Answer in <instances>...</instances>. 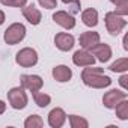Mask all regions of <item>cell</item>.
Masks as SVG:
<instances>
[{
  "label": "cell",
  "instance_id": "cell-20",
  "mask_svg": "<svg viewBox=\"0 0 128 128\" xmlns=\"http://www.w3.org/2000/svg\"><path fill=\"white\" fill-rule=\"evenodd\" d=\"M66 119L70 120L71 128H88V126H89V122H88L84 118H82V116H77V114H70Z\"/></svg>",
  "mask_w": 128,
  "mask_h": 128
},
{
  "label": "cell",
  "instance_id": "cell-13",
  "mask_svg": "<svg viewBox=\"0 0 128 128\" xmlns=\"http://www.w3.org/2000/svg\"><path fill=\"white\" fill-rule=\"evenodd\" d=\"M21 12H23V17L32 26H38L41 23V20H42V14H41V11L35 5H26V6H23Z\"/></svg>",
  "mask_w": 128,
  "mask_h": 128
},
{
  "label": "cell",
  "instance_id": "cell-5",
  "mask_svg": "<svg viewBox=\"0 0 128 128\" xmlns=\"http://www.w3.org/2000/svg\"><path fill=\"white\" fill-rule=\"evenodd\" d=\"M15 62L18 63L20 66L23 68H30V66H35L38 63V53L35 48L32 47H24L21 48L17 56H15Z\"/></svg>",
  "mask_w": 128,
  "mask_h": 128
},
{
  "label": "cell",
  "instance_id": "cell-23",
  "mask_svg": "<svg viewBox=\"0 0 128 128\" xmlns=\"http://www.w3.org/2000/svg\"><path fill=\"white\" fill-rule=\"evenodd\" d=\"M0 3L5 6H11V8H23L26 6L27 0H0Z\"/></svg>",
  "mask_w": 128,
  "mask_h": 128
},
{
  "label": "cell",
  "instance_id": "cell-14",
  "mask_svg": "<svg viewBox=\"0 0 128 128\" xmlns=\"http://www.w3.org/2000/svg\"><path fill=\"white\" fill-rule=\"evenodd\" d=\"M100 39H101V38H100V33H98V32L89 30V32H83V33L80 35L78 42H80V45H82L83 50H90L94 45H96L98 42H101Z\"/></svg>",
  "mask_w": 128,
  "mask_h": 128
},
{
  "label": "cell",
  "instance_id": "cell-19",
  "mask_svg": "<svg viewBox=\"0 0 128 128\" xmlns=\"http://www.w3.org/2000/svg\"><path fill=\"white\" fill-rule=\"evenodd\" d=\"M113 110L116 112V116H118L120 120H126V119H128V100H126V98L122 100Z\"/></svg>",
  "mask_w": 128,
  "mask_h": 128
},
{
  "label": "cell",
  "instance_id": "cell-11",
  "mask_svg": "<svg viewBox=\"0 0 128 128\" xmlns=\"http://www.w3.org/2000/svg\"><path fill=\"white\" fill-rule=\"evenodd\" d=\"M89 51L92 53V56L95 57V60H100L101 63L108 62L110 57H112V48H110L108 44H101V42H98V44L94 45Z\"/></svg>",
  "mask_w": 128,
  "mask_h": 128
},
{
  "label": "cell",
  "instance_id": "cell-7",
  "mask_svg": "<svg viewBox=\"0 0 128 128\" xmlns=\"http://www.w3.org/2000/svg\"><path fill=\"white\" fill-rule=\"evenodd\" d=\"M126 98V92H124V90H120V89H110L108 92H106L104 94V96H102V104H104V107H107V108H114L122 100H125Z\"/></svg>",
  "mask_w": 128,
  "mask_h": 128
},
{
  "label": "cell",
  "instance_id": "cell-16",
  "mask_svg": "<svg viewBox=\"0 0 128 128\" xmlns=\"http://www.w3.org/2000/svg\"><path fill=\"white\" fill-rule=\"evenodd\" d=\"M82 21L84 26L88 27H95L98 24V11L94 9V8H88L82 12Z\"/></svg>",
  "mask_w": 128,
  "mask_h": 128
},
{
  "label": "cell",
  "instance_id": "cell-1",
  "mask_svg": "<svg viewBox=\"0 0 128 128\" xmlns=\"http://www.w3.org/2000/svg\"><path fill=\"white\" fill-rule=\"evenodd\" d=\"M82 82L92 89H104L112 84V78L104 76V70L100 66H84L82 71Z\"/></svg>",
  "mask_w": 128,
  "mask_h": 128
},
{
  "label": "cell",
  "instance_id": "cell-3",
  "mask_svg": "<svg viewBox=\"0 0 128 128\" xmlns=\"http://www.w3.org/2000/svg\"><path fill=\"white\" fill-rule=\"evenodd\" d=\"M24 38H26V27L21 23H12L5 30V35H3V39L8 45L20 44Z\"/></svg>",
  "mask_w": 128,
  "mask_h": 128
},
{
  "label": "cell",
  "instance_id": "cell-4",
  "mask_svg": "<svg viewBox=\"0 0 128 128\" xmlns=\"http://www.w3.org/2000/svg\"><path fill=\"white\" fill-rule=\"evenodd\" d=\"M8 101H9V106H11L12 108H15V110H23V108H26V106H27V102H29L26 89H23L21 86L9 89V90H8Z\"/></svg>",
  "mask_w": 128,
  "mask_h": 128
},
{
  "label": "cell",
  "instance_id": "cell-27",
  "mask_svg": "<svg viewBox=\"0 0 128 128\" xmlns=\"http://www.w3.org/2000/svg\"><path fill=\"white\" fill-rule=\"evenodd\" d=\"M5 110H6V102L0 100V114H3V113H5Z\"/></svg>",
  "mask_w": 128,
  "mask_h": 128
},
{
  "label": "cell",
  "instance_id": "cell-17",
  "mask_svg": "<svg viewBox=\"0 0 128 128\" xmlns=\"http://www.w3.org/2000/svg\"><path fill=\"white\" fill-rule=\"evenodd\" d=\"M33 101H35V104L38 107L44 108V107H47L51 102V96L48 94H44L41 90H36V92H33Z\"/></svg>",
  "mask_w": 128,
  "mask_h": 128
},
{
  "label": "cell",
  "instance_id": "cell-24",
  "mask_svg": "<svg viewBox=\"0 0 128 128\" xmlns=\"http://www.w3.org/2000/svg\"><path fill=\"white\" fill-rule=\"evenodd\" d=\"M38 3L45 9H54L57 8V0H38Z\"/></svg>",
  "mask_w": 128,
  "mask_h": 128
},
{
  "label": "cell",
  "instance_id": "cell-21",
  "mask_svg": "<svg viewBox=\"0 0 128 128\" xmlns=\"http://www.w3.org/2000/svg\"><path fill=\"white\" fill-rule=\"evenodd\" d=\"M24 126L26 128H41V126H44V120L39 114H30L24 120Z\"/></svg>",
  "mask_w": 128,
  "mask_h": 128
},
{
  "label": "cell",
  "instance_id": "cell-10",
  "mask_svg": "<svg viewBox=\"0 0 128 128\" xmlns=\"http://www.w3.org/2000/svg\"><path fill=\"white\" fill-rule=\"evenodd\" d=\"M54 44L60 51H70L76 45V39H74V36L71 33L60 32V33H57L54 36Z\"/></svg>",
  "mask_w": 128,
  "mask_h": 128
},
{
  "label": "cell",
  "instance_id": "cell-12",
  "mask_svg": "<svg viewBox=\"0 0 128 128\" xmlns=\"http://www.w3.org/2000/svg\"><path fill=\"white\" fill-rule=\"evenodd\" d=\"M66 113L60 107H54L50 113H48V125L51 128H60L63 126V124L66 122Z\"/></svg>",
  "mask_w": 128,
  "mask_h": 128
},
{
  "label": "cell",
  "instance_id": "cell-18",
  "mask_svg": "<svg viewBox=\"0 0 128 128\" xmlns=\"http://www.w3.org/2000/svg\"><path fill=\"white\" fill-rule=\"evenodd\" d=\"M108 70L112 72H126L128 71V59L126 57H120L116 59V62H113L108 66Z\"/></svg>",
  "mask_w": 128,
  "mask_h": 128
},
{
  "label": "cell",
  "instance_id": "cell-29",
  "mask_svg": "<svg viewBox=\"0 0 128 128\" xmlns=\"http://www.w3.org/2000/svg\"><path fill=\"white\" fill-rule=\"evenodd\" d=\"M126 42H128V36L125 35V36H124V48H125V50H128V44H126Z\"/></svg>",
  "mask_w": 128,
  "mask_h": 128
},
{
  "label": "cell",
  "instance_id": "cell-15",
  "mask_svg": "<svg viewBox=\"0 0 128 128\" xmlns=\"http://www.w3.org/2000/svg\"><path fill=\"white\" fill-rule=\"evenodd\" d=\"M51 74H53V78L56 82H59V83H66V82H70L72 78V70L70 66H66V65L54 66Z\"/></svg>",
  "mask_w": 128,
  "mask_h": 128
},
{
  "label": "cell",
  "instance_id": "cell-9",
  "mask_svg": "<svg viewBox=\"0 0 128 128\" xmlns=\"http://www.w3.org/2000/svg\"><path fill=\"white\" fill-rule=\"evenodd\" d=\"M72 63L76 66L84 68V66H90L95 63V57L92 56V53L89 50H77L72 56Z\"/></svg>",
  "mask_w": 128,
  "mask_h": 128
},
{
  "label": "cell",
  "instance_id": "cell-2",
  "mask_svg": "<svg viewBox=\"0 0 128 128\" xmlns=\"http://www.w3.org/2000/svg\"><path fill=\"white\" fill-rule=\"evenodd\" d=\"M104 21H106V29H107V32H108L112 36L119 35V33L125 29V26H126V20H125V17L116 14L114 11L107 12L106 17H104Z\"/></svg>",
  "mask_w": 128,
  "mask_h": 128
},
{
  "label": "cell",
  "instance_id": "cell-25",
  "mask_svg": "<svg viewBox=\"0 0 128 128\" xmlns=\"http://www.w3.org/2000/svg\"><path fill=\"white\" fill-rule=\"evenodd\" d=\"M126 80H128V74H126V72H122V76H120V78H119V84L122 86L124 90L128 89V83H126Z\"/></svg>",
  "mask_w": 128,
  "mask_h": 128
},
{
  "label": "cell",
  "instance_id": "cell-6",
  "mask_svg": "<svg viewBox=\"0 0 128 128\" xmlns=\"http://www.w3.org/2000/svg\"><path fill=\"white\" fill-rule=\"evenodd\" d=\"M20 83H21V88L29 90V92H36V90H41V88L44 86V80L39 77V76H35V74H23L20 77Z\"/></svg>",
  "mask_w": 128,
  "mask_h": 128
},
{
  "label": "cell",
  "instance_id": "cell-8",
  "mask_svg": "<svg viewBox=\"0 0 128 128\" xmlns=\"http://www.w3.org/2000/svg\"><path fill=\"white\" fill-rule=\"evenodd\" d=\"M53 21L56 24H59L60 27L66 29V30H71L76 27V18L72 14H68L66 11H56L53 14Z\"/></svg>",
  "mask_w": 128,
  "mask_h": 128
},
{
  "label": "cell",
  "instance_id": "cell-28",
  "mask_svg": "<svg viewBox=\"0 0 128 128\" xmlns=\"http://www.w3.org/2000/svg\"><path fill=\"white\" fill-rule=\"evenodd\" d=\"M5 20H6V17H5V12H3V11H0V26H2V24L5 23Z\"/></svg>",
  "mask_w": 128,
  "mask_h": 128
},
{
  "label": "cell",
  "instance_id": "cell-26",
  "mask_svg": "<svg viewBox=\"0 0 128 128\" xmlns=\"http://www.w3.org/2000/svg\"><path fill=\"white\" fill-rule=\"evenodd\" d=\"M110 2L116 8H119V6H128V0H110Z\"/></svg>",
  "mask_w": 128,
  "mask_h": 128
},
{
  "label": "cell",
  "instance_id": "cell-22",
  "mask_svg": "<svg viewBox=\"0 0 128 128\" xmlns=\"http://www.w3.org/2000/svg\"><path fill=\"white\" fill-rule=\"evenodd\" d=\"M65 5L70 6V11L71 14H78L80 9H82V3H80V0H62Z\"/></svg>",
  "mask_w": 128,
  "mask_h": 128
}]
</instances>
